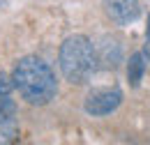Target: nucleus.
Returning <instances> with one entry per match:
<instances>
[{
  "mask_svg": "<svg viewBox=\"0 0 150 145\" xmlns=\"http://www.w3.org/2000/svg\"><path fill=\"white\" fill-rule=\"evenodd\" d=\"M14 90L33 106H44L58 94V81L49 62H44L37 55L21 58L12 72Z\"/></svg>",
  "mask_w": 150,
  "mask_h": 145,
  "instance_id": "1",
  "label": "nucleus"
},
{
  "mask_svg": "<svg viewBox=\"0 0 150 145\" xmlns=\"http://www.w3.org/2000/svg\"><path fill=\"white\" fill-rule=\"evenodd\" d=\"M58 65L67 83L83 85L90 81V76L97 69L95 60V46L86 35H69L58 51Z\"/></svg>",
  "mask_w": 150,
  "mask_h": 145,
  "instance_id": "2",
  "label": "nucleus"
},
{
  "mask_svg": "<svg viewBox=\"0 0 150 145\" xmlns=\"http://www.w3.org/2000/svg\"><path fill=\"white\" fill-rule=\"evenodd\" d=\"M120 104H122V92L118 88H93L86 94L83 111L93 118H104L115 113Z\"/></svg>",
  "mask_w": 150,
  "mask_h": 145,
  "instance_id": "3",
  "label": "nucleus"
},
{
  "mask_svg": "<svg viewBox=\"0 0 150 145\" xmlns=\"http://www.w3.org/2000/svg\"><path fill=\"white\" fill-rule=\"evenodd\" d=\"M102 7L115 25H129L141 16L139 0H102Z\"/></svg>",
  "mask_w": 150,
  "mask_h": 145,
  "instance_id": "4",
  "label": "nucleus"
},
{
  "mask_svg": "<svg viewBox=\"0 0 150 145\" xmlns=\"http://www.w3.org/2000/svg\"><path fill=\"white\" fill-rule=\"evenodd\" d=\"M95 60L102 69H115L122 62V46L118 44V39L104 37L99 42V46L95 49Z\"/></svg>",
  "mask_w": 150,
  "mask_h": 145,
  "instance_id": "5",
  "label": "nucleus"
},
{
  "mask_svg": "<svg viewBox=\"0 0 150 145\" xmlns=\"http://www.w3.org/2000/svg\"><path fill=\"white\" fill-rule=\"evenodd\" d=\"M146 74V55L143 53H134L127 62V81L132 88H139Z\"/></svg>",
  "mask_w": 150,
  "mask_h": 145,
  "instance_id": "6",
  "label": "nucleus"
},
{
  "mask_svg": "<svg viewBox=\"0 0 150 145\" xmlns=\"http://www.w3.org/2000/svg\"><path fill=\"white\" fill-rule=\"evenodd\" d=\"M16 104L9 99V94H0V127H14Z\"/></svg>",
  "mask_w": 150,
  "mask_h": 145,
  "instance_id": "7",
  "label": "nucleus"
},
{
  "mask_svg": "<svg viewBox=\"0 0 150 145\" xmlns=\"http://www.w3.org/2000/svg\"><path fill=\"white\" fill-rule=\"evenodd\" d=\"M12 90H14V81L7 76H0V94H9Z\"/></svg>",
  "mask_w": 150,
  "mask_h": 145,
  "instance_id": "8",
  "label": "nucleus"
},
{
  "mask_svg": "<svg viewBox=\"0 0 150 145\" xmlns=\"http://www.w3.org/2000/svg\"><path fill=\"white\" fill-rule=\"evenodd\" d=\"M143 55L150 60V35H146V44H143Z\"/></svg>",
  "mask_w": 150,
  "mask_h": 145,
  "instance_id": "9",
  "label": "nucleus"
},
{
  "mask_svg": "<svg viewBox=\"0 0 150 145\" xmlns=\"http://www.w3.org/2000/svg\"><path fill=\"white\" fill-rule=\"evenodd\" d=\"M146 35H150V16H148V32H146Z\"/></svg>",
  "mask_w": 150,
  "mask_h": 145,
  "instance_id": "10",
  "label": "nucleus"
}]
</instances>
